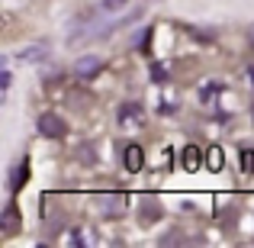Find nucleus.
<instances>
[{
  "label": "nucleus",
  "mask_w": 254,
  "mask_h": 248,
  "mask_svg": "<svg viewBox=\"0 0 254 248\" xmlns=\"http://www.w3.org/2000/svg\"><path fill=\"white\" fill-rule=\"evenodd\" d=\"M142 119H145V113H142V106L138 103H123L119 106V123L123 126H142Z\"/></svg>",
  "instance_id": "39448f33"
},
{
  "label": "nucleus",
  "mask_w": 254,
  "mask_h": 248,
  "mask_svg": "<svg viewBox=\"0 0 254 248\" xmlns=\"http://www.w3.org/2000/svg\"><path fill=\"white\" fill-rule=\"evenodd\" d=\"M151 81L164 84V81H168V68H164V65H151Z\"/></svg>",
  "instance_id": "9b49d317"
},
{
  "label": "nucleus",
  "mask_w": 254,
  "mask_h": 248,
  "mask_svg": "<svg viewBox=\"0 0 254 248\" xmlns=\"http://www.w3.org/2000/svg\"><path fill=\"white\" fill-rule=\"evenodd\" d=\"M123 203H129L126 193H106V197H100V206H106V213H116Z\"/></svg>",
  "instance_id": "0eeeda50"
},
{
  "label": "nucleus",
  "mask_w": 254,
  "mask_h": 248,
  "mask_svg": "<svg viewBox=\"0 0 254 248\" xmlns=\"http://www.w3.org/2000/svg\"><path fill=\"white\" fill-rule=\"evenodd\" d=\"M16 226H19V213H16V206H6L3 210V219H0V229L3 232H16Z\"/></svg>",
  "instance_id": "423d86ee"
},
{
  "label": "nucleus",
  "mask_w": 254,
  "mask_h": 248,
  "mask_svg": "<svg viewBox=\"0 0 254 248\" xmlns=\"http://www.w3.org/2000/svg\"><path fill=\"white\" fill-rule=\"evenodd\" d=\"M158 216H161V203H158L155 197H142V210H138V219H142V226H151Z\"/></svg>",
  "instance_id": "20e7f679"
},
{
  "label": "nucleus",
  "mask_w": 254,
  "mask_h": 248,
  "mask_svg": "<svg viewBox=\"0 0 254 248\" xmlns=\"http://www.w3.org/2000/svg\"><path fill=\"white\" fill-rule=\"evenodd\" d=\"M36 126H39V132H42L45 139H62V136H68V123H64L58 113H42Z\"/></svg>",
  "instance_id": "f257e3e1"
},
{
  "label": "nucleus",
  "mask_w": 254,
  "mask_h": 248,
  "mask_svg": "<svg viewBox=\"0 0 254 248\" xmlns=\"http://www.w3.org/2000/svg\"><path fill=\"white\" fill-rule=\"evenodd\" d=\"M100 68H103V58H100V55H84V58H77V62H74V75L81 78V81L97 78Z\"/></svg>",
  "instance_id": "f03ea898"
},
{
  "label": "nucleus",
  "mask_w": 254,
  "mask_h": 248,
  "mask_svg": "<svg viewBox=\"0 0 254 248\" xmlns=\"http://www.w3.org/2000/svg\"><path fill=\"white\" fill-rule=\"evenodd\" d=\"M26 177H29V165H26V162H19V167L10 174V190L16 193L19 187H23V180H26Z\"/></svg>",
  "instance_id": "6e6552de"
},
{
  "label": "nucleus",
  "mask_w": 254,
  "mask_h": 248,
  "mask_svg": "<svg viewBox=\"0 0 254 248\" xmlns=\"http://www.w3.org/2000/svg\"><path fill=\"white\" fill-rule=\"evenodd\" d=\"M219 167H222V152L209 149V171H219Z\"/></svg>",
  "instance_id": "ddd939ff"
},
{
  "label": "nucleus",
  "mask_w": 254,
  "mask_h": 248,
  "mask_svg": "<svg viewBox=\"0 0 254 248\" xmlns=\"http://www.w3.org/2000/svg\"><path fill=\"white\" fill-rule=\"evenodd\" d=\"M242 165H245V171L254 174V149H245L242 152Z\"/></svg>",
  "instance_id": "f8f14e48"
},
{
  "label": "nucleus",
  "mask_w": 254,
  "mask_h": 248,
  "mask_svg": "<svg viewBox=\"0 0 254 248\" xmlns=\"http://www.w3.org/2000/svg\"><path fill=\"white\" fill-rule=\"evenodd\" d=\"M142 165H145L142 145H126V149H123V167L129 174H135V171H142Z\"/></svg>",
  "instance_id": "7ed1b4c3"
},
{
  "label": "nucleus",
  "mask_w": 254,
  "mask_h": 248,
  "mask_svg": "<svg viewBox=\"0 0 254 248\" xmlns=\"http://www.w3.org/2000/svg\"><path fill=\"white\" fill-rule=\"evenodd\" d=\"M199 162H203V158H199V149H196V145H187V149H184V167H187V171H196Z\"/></svg>",
  "instance_id": "1a4fd4ad"
},
{
  "label": "nucleus",
  "mask_w": 254,
  "mask_h": 248,
  "mask_svg": "<svg viewBox=\"0 0 254 248\" xmlns=\"http://www.w3.org/2000/svg\"><path fill=\"white\" fill-rule=\"evenodd\" d=\"M248 39H251V45H254V26H251V29H248Z\"/></svg>",
  "instance_id": "f3484780"
},
{
  "label": "nucleus",
  "mask_w": 254,
  "mask_h": 248,
  "mask_svg": "<svg viewBox=\"0 0 254 248\" xmlns=\"http://www.w3.org/2000/svg\"><path fill=\"white\" fill-rule=\"evenodd\" d=\"M16 58L19 62H42L45 58V45H29V49H23Z\"/></svg>",
  "instance_id": "9d476101"
},
{
  "label": "nucleus",
  "mask_w": 254,
  "mask_h": 248,
  "mask_svg": "<svg viewBox=\"0 0 254 248\" xmlns=\"http://www.w3.org/2000/svg\"><path fill=\"white\" fill-rule=\"evenodd\" d=\"M177 242H184V239H180V236H164L161 239V245H177Z\"/></svg>",
  "instance_id": "2eb2a0df"
},
{
  "label": "nucleus",
  "mask_w": 254,
  "mask_h": 248,
  "mask_svg": "<svg viewBox=\"0 0 254 248\" xmlns=\"http://www.w3.org/2000/svg\"><path fill=\"white\" fill-rule=\"evenodd\" d=\"M248 78H251V84H254V65H251V68H248Z\"/></svg>",
  "instance_id": "dca6fc26"
},
{
  "label": "nucleus",
  "mask_w": 254,
  "mask_h": 248,
  "mask_svg": "<svg viewBox=\"0 0 254 248\" xmlns=\"http://www.w3.org/2000/svg\"><path fill=\"white\" fill-rule=\"evenodd\" d=\"M100 6H103L106 13H116V10H123V6H126V0H103Z\"/></svg>",
  "instance_id": "4468645a"
}]
</instances>
